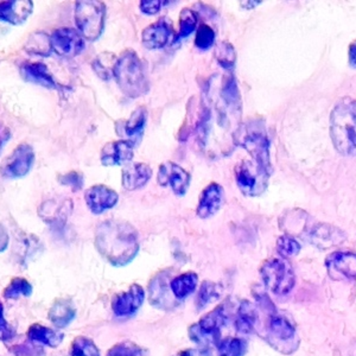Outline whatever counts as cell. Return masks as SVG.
<instances>
[{
    "label": "cell",
    "instance_id": "obj_1",
    "mask_svg": "<svg viewBox=\"0 0 356 356\" xmlns=\"http://www.w3.org/2000/svg\"><path fill=\"white\" fill-rule=\"evenodd\" d=\"M97 252L113 266H126L137 257L140 245L137 229L125 221L108 220L95 232Z\"/></svg>",
    "mask_w": 356,
    "mask_h": 356
},
{
    "label": "cell",
    "instance_id": "obj_2",
    "mask_svg": "<svg viewBox=\"0 0 356 356\" xmlns=\"http://www.w3.org/2000/svg\"><path fill=\"white\" fill-rule=\"evenodd\" d=\"M330 137L336 150L356 156V100L344 97L330 114Z\"/></svg>",
    "mask_w": 356,
    "mask_h": 356
},
{
    "label": "cell",
    "instance_id": "obj_3",
    "mask_svg": "<svg viewBox=\"0 0 356 356\" xmlns=\"http://www.w3.org/2000/svg\"><path fill=\"white\" fill-rule=\"evenodd\" d=\"M234 143L251 154L254 162L271 176L272 165L270 159V140L261 119H252L243 122L235 131Z\"/></svg>",
    "mask_w": 356,
    "mask_h": 356
},
{
    "label": "cell",
    "instance_id": "obj_4",
    "mask_svg": "<svg viewBox=\"0 0 356 356\" xmlns=\"http://www.w3.org/2000/svg\"><path fill=\"white\" fill-rule=\"evenodd\" d=\"M113 77L122 93L130 99L142 97L150 88L142 60L134 50H126L118 58Z\"/></svg>",
    "mask_w": 356,
    "mask_h": 356
},
{
    "label": "cell",
    "instance_id": "obj_5",
    "mask_svg": "<svg viewBox=\"0 0 356 356\" xmlns=\"http://www.w3.org/2000/svg\"><path fill=\"white\" fill-rule=\"evenodd\" d=\"M229 312L226 303L221 304L213 312H208L197 323L189 328V336L195 343L202 349H209L211 346L218 347L221 342V330L229 321Z\"/></svg>",
    "mask_w": 356,
    "mask_h": 356
},
{
    "label": "cell",
    "instance_id": "obj_6",
    "mask_svg": "<svg viewBox=\"0 0 356 356\" xmlns=\"http://www.w3.org/2000/svg\"><path fill=\"white\" fill-rule=\"evenodd\" d=\"M106 5L97 0L76 1L75 24L87 41H97L104 33Z\"/></svg>",
    "mask_w": 356,
    "mask_h": 356
},
{
    "label": "cell",
    "instance_id": "obj_7",
    "mask_svg": "<svg viewBox=\"0 0 356 356\" xmlns=\"http://www.w3.org/2000/svg\"><path fill=\"white\" fill-rule=\"evenodd\" d=\"M265 340L277 352L290 355L300 347V336L291 322L284 316L272 314L266 325Z\"/></svg>",
    "mask_w": 356,
    "mask_h": 356
},
{
    "label": "cell",
    "instance_id": "obj_8",
    "mask_svg": "<svg viewBox=\"0 0 356 356\" xmlns=\"http://www.w3.org/2000/svg\"><path fill=\"white\" fill-rule=\"evenodd\" d=\"M260 273L264 285L275 295H288L295 286V272L286 259L267 260L260 268Z\"/></svg>",
    "mask_w": 356,
    "mask_h": 356
},
{
    "label": "cell",
    "instance_id": "obj_9",
    "mask_svg": "<svg viewBox=\"0 0 356 356\" xmlns=\"http://www.w3.org/2000/svg\"><path fill=\"white\" fill-rule=\"evenodd\" d=\"M270 175L257 163L243 161L235 169V178L240 191L246 196H259L266 191Z\"/></svg>",
    "mask_w": 356,
    "mask_h": 356
},
{
    "label": "cell",
    "instance_id": "obj_10",
    "mask_svg": "<svg viewBox=\"0 0 356 356\" xmlns=\"http://www.w3.org/2000/svg\"><path fill=\"white\" fill-rule=\"evenodd\" d=\"M35 162L33 146L21 144L0 164V175L5 178H21L28 175Z\"/></svg>",
    "mask_w": 356,
    "mask_h": 356
},
{
    "label": "cell",
    "instance_id": "obj_11",
    "mask_svg": "<svg viewBox=\"0 0 356 356\" xmlns=\"http://www.w3.org/2000/svg\"><path fill=\"white\" fill-rule=\"evenodd\" d=\"M51 50L61 57L73 58L82 53L85 49V41L81 33L75 29H57L50 36Z\"/></svg>",
    "mask_w": 356,
    "mask_h": 356
},
{
    "label": "cell",
    "instance_id": "obj_12",
    "mask_svg": "<svg viewBox=\"0 0 356 356\" xmlns=\"http://www.w3.org/2000/svg\"><path fill=\"white\" fill-rule=\"evenodd\" d=\"M157 181L161 186H170L175 194L183 196L189 189L191 174L176 163H163L158 170Z\"/></svg>",
    "mask_w": 356,
    "mask_h": 356
},
{
    "label": "cell",
    "instance_id": "obj_13",
    "mask_svg": "<svg viewBox=\"0 0 356 356\" xmlns=\"http://www.w3.org/2000/svg\"><path fill=\"white\" fill-rule=\"evenodd\" d=\"M330 278L350 280L356 278V254L352 252H334L325 260Z\"/></svg>",
    "mask_w": 356,
    "mask_h": 356
},
{
    "label": "cell",
    "instance_id": "obj_14",
    "mask_svg": "<svg viewBox=\"0 0 356 356\" xmlns=\"http://www.w3.org/2000/svg\"><path fill=\"white\" fill-rule=\"evenodd\" d=\"M144 298V289L138 284H134L127 291L114 296L112 300V310L118 317H130L142 307Z\"/></svg>",
    "mask_w": 356,
    "mask_h": 356
},
{
    "label": "cell",
    "instance_id": "obj_15",
    "mask_svg": "<svg viewBox=\"0 0 356 356\" xmlns=\"http://www.w3.org/2000/svg\"><path fill=\"white\" fill-rule=\"evenodd\" d=\"M85 200L92 213L102 214L117 204L119 195L107 186L97 184L86 191Z\"/></svg>",
    "mask_w": 356,
    "mask_h": 356
},
{
    "label": "cell",
    "instance_id": "obj_16",
    "mask_svg": "<svg viewBox=\"0 0 356 356\" xmlns=\"http://www.w3.org/2000/svg\"><path fill=\"white\" fill-rule=\"evenodd\" d=\"M225 191L222 186L218 183H211L209 186L203 189L200 196L199 206L196 209V214L201 219H209L216 214L222 206Z\"/></svg>",
    "mask_w": 356,
    "mask_h": 356
},
{
    "label": "cell",
    "instance_id": "obj_17",
    "mask_svg": "<svg viewBox=\"0 0 356 356\" xmlns=\"http://www.w3.org/2000/svg\"><path fill=\"white\" fill-rule=\"evenodd\" d=\"M171 35H172V26L170 21H166L163 18L157 23H154L144 29L142 33L143 45L150 50L163 49L168 44Z\"/></svg>",
    "mask_w": 356,
    "mask_h": 356
},
{
    "label": "cell",
    "instance_id": "obj_18",
    "mask_svg": "<svg viewBox=\"0 0 356 356\" xmlns=\"http://www.w3.org/2000/svg\"><path fill=\"white\" fill-rule=\"evenodd\" d=\"M168 275L165 272L159 273L149 284L150 302L156 308L169 309L176 307L177 303L174 300V293L171 291L170 284L168 283Z\"/></svg>",
    "mask_w": 356,
    "mask_h": 356
},
{
    "label": "cell",
    "instance_id": "obj_19",
    "mask_svg": "<svg viewBox=\"0 0 356 356\" xmlns=\"http://www.w3.org/2000/svg\"><path fill=\"white\" fill-rule=\"evenodd\" d=\"M31 0H13L0 1V21L13 25L23 24L33 13Z\"/></svg>",
    "mask_w": 356,
    "mask_h": 356
},
{
    "label": "cell",
    "instance_id": "obj_20",
    "mask_svg": "<svg viewBox=\"0 0 356 356\" xmlns=\"http://www.w3.org/2000/svg\"><path fill=\"white\" fill-rule=\"evenodd\" d=\"M132 140H117L108 143L102 151V163L104 165H122L131 162L134 158Z\"/></svg>",
    "mask_w": 356,
    "mask_h": 356
},
{
    "label": "cell",
    "instance_id": "obj_21",
    "mask_svg": "<svg viewBox=\"0 0 356 356\" xmlns=\"http://www.w3.org/2000/svg\"><path fill=\"white\" fill-rule=\"evenodd\" d=\"M152 169L145 163H132L122 169V186L126 191L140 189L149 182Z\"/></svg>",
    "mask_w": 356,
    "mask_h": 356
},
{
    "label": "cell",
    "instance_id": "obj_22",
    "mask_svg": "<svg viewBox=\"0 0 356 356\" xmlns=\"http://www.w3.org/2000/svg\"><path fill=\"white\" fill-rule=\"evenodd\" d=\"M21 74L25 81L33 82L49 89H55L57 87L51 74L49 73L48 67L40 62L25 63L22 65Z\"/></svg>",
    "mask_w": 356,
    "mask_h": 356
},
{
    "label": "cell",
    "instance_id": "obj_23",
    "mask_svg": "<svg viewBox=\"0 0 356 356\" xmlns=\"http://www.w3.org/2000/svg\"><path fill=\"white\" fill-rule=\"evenodd\" d=\"M310 235H312L310 241L321 250L336 246L339 243H343L346 239V234L341 229L324 223L316 227Z\"/></svg>",
    "mask_w": 356,
    "mask_h": 356
},
{
    "label": "cell",
    "instance_id": "obj_24",
    "mask_svg": "<svg viewBox=\"0 0 356 356\" xmlns=\"http://www.w3.org/2000/svg\"><path fill=\"white\" fill-rule=\"evenodd\" d=\"M259 321V314L255 305L248 300H243L235 317L234 327L240 334H251Z\"/></svg>",
    "mask_w": 356,
    "mask_h": 356
},
{
    "label": "cell",
    "instance_id": "obj_25",
    "mask_svg": "<svg viewBox=\"0 0 356 356\" xmlns=\"http://www.w3.org/2000/svg\"><path fill=\"white\" fill-rule=\"evenodd\" d=\"M29 340L35 344H44L51 348H56L65 340V334L55 329L48 328L40 323L30 325L28 330Z\"/></svg>",
    "mask_w": 356,
    "mask_h": 356
},
{
    "label": "cell",
    "instance_id": "obj_26",
    "mask_svg": "<svg viewBox=\"0 0 356 356\" xmlns=\"http://www.w3.org/2000/svg\"><path fill=\"white\" fill-rule=\"evenodd\" d=\"M76 312L72 300L60 298L54 302L48 312L49 320L55 324L57 328H65L73 322Z\"/></svg>",
    "mask_w": 356,
    "mask_h": 356
},
{
    "label": "cell",
    "instance_id": "obj_27",
    "mask_svg": "<svg viewBox=\"0 0 356 356\" xmlns=\"http://www.w3.org/2000/svg\"><path fill=\"white\" fill-rule=\"evenodd\" d=\"M197 282H199V275L195 272H186L174 278L170 282V288L175 298L182 300L188 296H191L197 288Z\"/></svg>",
    "mask_w": 356,
    "mask_h": 356
},
{
    "label": "cell",
    "instance_id": "obj_28",
    "mask_svg": "<svg viewBox=\"0 0 356 356\" xmlns=\"http://www.w3.org/2000/svg\"><path fill=\"white\" fill-rule=\"evenodd\" d=\"M117 61V56L114 54L105 51V53H102L95 57V60L92 63V67H93L94 72L97 73V76L107 81V80H110L114 76V68H115Z\"/></svg>",
    "mask_w": 356,
    "mask_h": 356
},
{
    "label": "cell",
    "instance_id": "obj_29",
    "mask_svg": "<svg viewBox=\"0 0 356 356\" xmlns=\"http://www.w3.org/2000/svg\"><path fill=\"white\" fill-rule=\"evenodd\" d=\"M222 293V285L221 284L213 283V282H203L196 300L197 310H202L206 308L208 304L219 300L220 296Z\"/></svg>",
    "mask_w": 356,
    "mask_h": 356
},
{
    "label": "cell",
    "instance_id": "obj_30",
    "mask_svg": "<svg viewBox=\"0 0 356 356\" xmlns=\"http://www.w3.org/2000/svg\"><path fill=\"white\" fill-rule=\"evenodd\" d=\"M43 245H42L40 239L35 235H25L24 239H22L19 246H17V253L21 258V263L28 265L29 260L33 259L37 252H42Z\"/></svg>",
    "mask_w": 356,
    "mask_h": 356
},
{
    "label": "cell",
    "instance_id": "obj_31",
    "mask_svg": "<svg viewBox=\"0 0 356 356\" xmlns=\"http://www.w3.org/2000/svg\"><path fill=\"white\" fill-rule=\"evenodd\" d=\"M25 49L28 53L41 56H48L53 51L50 44V37L43 33H35L29 37Z\"/></svg>",
    "mask_w": 356,
    "mask_h": 356
},
{
    "label": "cell",
    "instance_id": "obj_32",
    "mask_svg": "<svg viewBox=\"0 0 356 356\" xmlns=\"http://www.w3.org/2000/svg\"><path fill=\"white\" fill-rule=\"evenodd\" d=\"M31 295H33V285L22 277L13 278L3 291V296L6 300H17L21 296L30 297Z\"/></svg>",
    "mask_w": 356,
    "mask_h": 356
},
{
    "label": "cell",
    "instance_id": "obj_33",
    "mask_svg": "<svg viewBox=\"0 0 356 356\" xmlns=\"http://www.w3.org/2000/svg\"><path fill=\"white\" fill-rule=\"evenodd\" d=\"M247 352V342L239 337H226L218 346L219 356H243Z\"/></svg>",
    "mask_w": 356,
    "mask_h": 356
},
{
    "label": "cell",
    "instance_id": "obj_34",
    "mask_svg": "<svg viewBox=\"0 0 356 356\" xmlns=\"http://www.w3.org/2000/svg\"><path fill=\"white\" fill-rule=\"evenodd\" d=\"M146 124V110L139 107L131 114L130 119L125 124V132L131 139L142 138L143 130Z\"/></svg>",
    "mask_w": 356,
    "mask_h": 356
},
{
    "label": "cell",
    "instance_id": "obj_35",
    "mask_svg": "<svg viewBox=\"0 0 356 356\" xmlns=\"http://www.w3.org/2000/svg\"><path fill=\"white\" fill-rule=\"evenodd\" d=\"M70 356H102L97 344L86 336H77L72 343Z\"/></svg>",
    "mask_w": 356,
    "mask_h": 356
},
{
    "label": "cell",
    "instance_id": "obj_36",
    "mask_svg": "<svg viewBox=\"0 0 356 356\" xmlns=\"http://www.w3.org/2000/svg\"><path fill=\"white\" fill-rule=\"evenodd\" d=\"M197 26V16L189 8H183L179 15V33L175 38V42H179L182 38L191 36Z\"/></svg>",
    "mask_w": 356,
    "mask_h": 356
},
{
    "label": "cell",
    "instance_id": "obj_37",
    "mask_svg": "<svg viewBox=\"0 0 356 356\" xmlns=\"http://www.w3.org/2000/svg\"><path fill=\"white\" fill-rule=\"evenodd\" d=\"M215 57L220 65L227 70H233L234 68L236 54H235L234 47L231 43L226 41L219 43L215 51Z\"/></svg>",
    "mask_w": 356,
    "mask_h": 356
},
{
    "label": "cell",
    "instance_id": "obj_38",
    "mask_svg": "<svg viewBox=\"0 0 356 356\" xmlns=\"http://www.w3.org/2000/svg\"><path fill=\"white\" fill-rule=\"evenodd\" d=\"M277 251L284 259H289L300 253V243L290 235H283L277 241Z\"/></svg>",
    "mask_w": 356,
    "mask_h": 356
},
{
    "label": "cell",
    "instance_id": "obj_39",
    "mask_svg": "<svg viewBox=\"0 0 356 356\" xmlns=\"http://www.w3.org/2000/svg\"><path fill=\"white\" fill-rule=\"evenodd\" d=\"M222 97L223 100L226 102L227 105L232 107V108H240L241 102H240L239 90L236 87V82H235L234 76L231 75L229 77H227L226 81H225V86L222 89Z\"/></svg>",
    "mask_w": 356,
    "mask_h": 356
},
{
    "label": "cell",
    "instance_id": "obj_40",
    "mask_svg": "<svg viewBox=\"0 0 356 356\" xmlns=\"http://www.w3.org/2000/svg\"><path fill=\"white\" fill-rule=\"evenodd\" d=\"M215 33L214 30L207 24H201L196 31L195 45L201 50H208L214 44Z\"/></svg>",
    "mask_w": 356,
    "mask_h": 356
},
{
    "label": "cell",
    "instance_id": "obj_41",
    "mask_svg": "<svg viewBox=\"0 0 356 356\" xmlns=\"http://www.w3.org/2000/svg\"><path fill=\"white\" fill-rule=\"evenodd\" d=\"M144 350L134 342H122L110 349L107 356H144Z\"/></svg>",
    "mask_w": 356,
    "mask_h": 356
},
{
    "label": "cell",
    "instance_id": "obj_42",
    "mask_svg": "<svg viewBox=\"0 0 356 356\" xmlns=\"http://www.w3.org/2000/svg\"><path fill=\"white\" fill-rule=\"evenodd\" d=\"M83 181L85 178L80 172L76 171H72L68 174L61 175L58 176V182L63 184V186H69L74 191H80L83 186Z\"/></svg>",
    "mask_w": 356,
    "mask_h": 356
},
{
    "label": "cell",
    "instance_id": "obj_43",
    "mask_svg": "<svg viewBox=\"0 0 356 356\" xmlns=\"http://www.w3.org/2000/svg\"><path fill=\"white\" fill-rule=\"evenodd\" d=\"M17 330L13 328L8 321L5 320L4 308L3 304L0 302V341L8 342L13 340V337H16Z\"/></svg>",
    "mask_w": 356,
    "mask_h": 356
},
{
    "label": "cell",
    "instance_id": "obj_44",
    "mask_svg": "<svg viewBox=\"0 0 356 356\" xmlns=\"http://www.w3.org/2000/svg\"><path fill=\"white\" fill-rule=\"evenodd\" d=\"M171 1L166 0H142L139 8L142 10L143 13L145 15H156L161 11V8L165 5L169 4Z\"/></svg>",
    "mask_w": 356,
    "mask_h": 356
},
{
    "label": "cell",
    "instance_id": "obj_45",
    "mask_svg": "<svg viewBox=\"0 0 356 356\" xmlns=\"http://www.w3.org/2000/svg\"><path fill=\"white\" fill-rule=\"evenodd\" d=\"M174 356H211L209 349H186L175 354Z\"/></svg>",
    "mask_w": 356,
    "mask_h": 356
},
{
    "label": "cell",
    "instance_id": "obj_46",
    "mask_svg": "<svg viewBox=\"0 0 356 356\" xmlns=\"http://www.w3.org/2000/svg\"><path fill=\"white\" fill-rule=\"evenodd\" d=\"M8 233L1 223H0V253L8 248Z\"/></svg>",
    "mask_w": 356,
    "mask_h": 356
},
{
    "label": "cell",
    "instance_id": "obj_47",
    "mask_svg": "<svg viewBox=\"0 0 356 356\" xmlns=\"http://www.w3.org/2000/svg\"><path fill=\"white\" fill-rule=\"evenodd\" d=\"M10 137H11L10 130H8L6 126L3 125V124H0V151L3 150L5 143L8 142Z\"/></svg>",
    "mask_w": 356,
    "mask_h": 356
},
{
    "label": "cell",
    "instance_id": "obj_48",
    "mask_svg": "<svg viewBox=\"0 0 356 356\" xmlns=\"http://www.w3.org/2000/svg\"><path fill=\"white\" fill-rule=\"evenodd\" d=\"M349 63L353 68H356V41L353 42L349 47Z\"/></svg>",
    "mask_w": 356,
    "mask_h": 356
}]
</instances>
